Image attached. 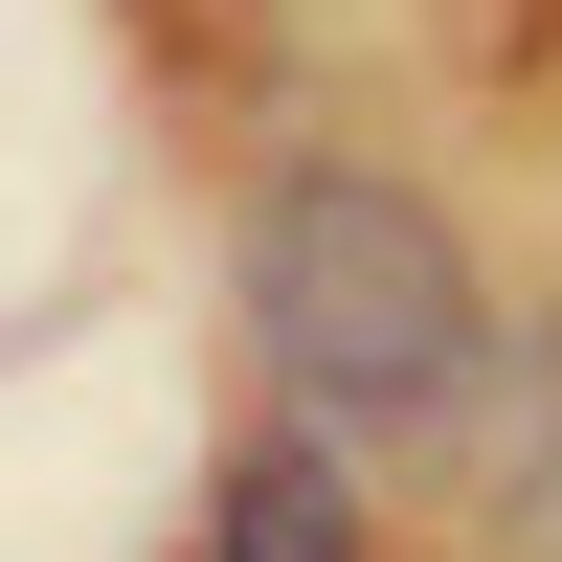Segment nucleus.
<instances>
[{"label": "nucleus", "instance_id": "nucleus-3", "mask_svg": "<svg viewBox=\"0 0 562 562\" xmlns=\"http://www.w3.org/2000/svg\"><path fill=\"white\" fill-rule=\"evenodd\" d=\"M473 495H495V562H562V315L540 338H495V383H473Z\"/></svg>", "mask_w": 562, "mask_h": 562}, {"label": "nucleus", "instance_id": "nucleus-1", "mask_svg": "<svg viewBox=\"0 0 562 562\" xmlns=\"http://www.w3.org/2000/svg\"><path fill=\"white\" fill-rule=\"evenodd\" d=\"M225 293H248V383L338 450H450L495 383V270L405 158H270L225 225Z\"/></svg>", "mask_w": 562, "mask_h": 562}, {"label": "nucleus", "instance_id": "nucleus-2", "mask_svg": "<svg viewBox=\"0 0 562 562\" xmlns=\"http://www.w3.org/2000/svg\"><path fill=\"white\" fill-rule=\"evenodd\" d=\"M203 562H383V473L270 405V428L225 450V495H203Z\"/></svg>", "mask_w": 562, "mask_h": 562}]
</instances>
